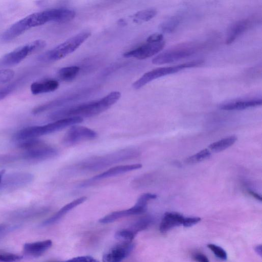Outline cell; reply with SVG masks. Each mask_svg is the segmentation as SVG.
<instances>
[{
    "mask_svg": "<svg viewBox=\"0 0 262 262\" xmlns=\"http://www.w3.org/2000/svg\"><path fill=\"white\" fill-rule=\"evenodd\" d=\"M121 93L113 91L98 100L83 103L55 111L49 116L53 121L74 117H90L99 114L109 108L120 99Z\"/></svg>",
    "mask_w": 262,
    "mask_h": 262,
    "instance_id": "1",
    "label": "cell"
},
{
    "mask_svg": "<svg viewBox=\"0 0 262 262\" xmlns=\"http://www.w3.org/2000/svg\"><path fill=\"white\" fill-rule=\"evenodd\" d=\"M137 154L134 149H121L105 155L89 158L74 165L73 168L76 171H97L114 163L132 159Z\"/></svg>",
    "mask_w": 262,
    "mask_h": 262,
    "instance_id": "2",
    "label": "cell"
},
{
    "mask_svg": "<svg viewBox=\"0 0 262 262\" xmlns=\"http://www.w3.org/2000/svg\"><path fill=\"white\" fill-rule=\"evenodd\" d=\"M83 118L79 117L64 118L46 125L24 128L16 132L14 138L20 142L32 139L61 130L70 125L81 123Z\"/></svg>",
    "mask_w": 262,
    "mask_h": 262,
    "instance_id": "3",
    "label": "cell"
},
{
    "mask_svg": "<svg viewBox=\"0 0 262 262\" xmlns=\"http://www.w3.org/2000/svg\"><path fill=\"white\" fill-rule=\"evenodd\" d=\"M91 35L83 31L71 37L62 43L40 55L37 59L41 62L55 61L61 59L75 51Z\"/></svg>",
    "mask_w": 262,
    "mask_h": 262,
    "instance_id": "4",
    "label": "cell"
},
{
    "mask_svg": "<svg viewBox=\"0 0 262 262\" xmlns=\"http://www.w3.org/2000/svg\"><path fill=\"white\" fill-rule=\"evenodd\" d=\"M19 147L24 150L23 157L28 160H45L58 154L56 149L36 138L21 141Z\"/></svg>",
    "mask_w": 262,
    "mask_h": 262,
    "instance_id": "5",
    "label": "cell"
},
{
    "mask_svg": "<svg viewBox=\"0 0 262 262\" xmlns=\"http://www.w3.org/2000/svg\"><path fill=\"white\" fill-rule=\"evenodd\" d=\"M46 46L45 40L37 39L20 46L0 58V67L16 65L28 56L43 49Z\"/></svg>",
    "mask_w": 262,
    "mask_h": 262,
    "instance_id": "6",
    "label": "cell"
},
{
    "mask_svg": "<svg viewBox=\"0 0 262 262\" xmlns=\"http://www.w3.org/2000/svg\"><path fill=\"white\" fill-rule=\"evenodd\" d=\"M203 45L194 43L179 45L159 54L152 60V62L163 64L176 61L193 55Z\"/></svg>",
    "mask_w": 262,
    "mask_h": 262,
    "instance_id": "7",
    "label": "cell"
},
{
    "mask_svg": "<svg viewBox=\"0 0 262 262\" xmlns=\"http://www.w3.org/2000/svg\"><path fill=\"white\" fill-rule=\"evenodd\" d=\"M203 62V60H195L175 66L156 68L145 73L133 84V86L135 89H139L153 80L167 75L177 73L185 68L201 66Z\"/></svg>",
    "mask_w": 262,
    "mask_h": 262,
    "instance_id": "8",
    "label": "cell"
},
{
    "mask_svg": "<svg viewBox=\"0 0 262 262\" xmlns=\"http://www.w3.org/2000/svg\"><path fill=\"white\" fill-rule=\"evenodd\" d=\"M156 198L157 195L155 194L143 193L140 196L135 205L132 207L111 212L100 219L99 222L102 224H108L120 218L142 213L146 211L148 202Z\"/></svg>",
    "mask_w": 262,
    "mask_h": 262,
    "instance_id": "9",
    "label": "cell"
},
{
    "mask_svg": "<svg viewBox=\"0 0 262 262\" xmlns=\"http://www.w3.org/2000/svg\"><path fill=\"white\" fill-rule=\"evenodd\" d=\"M96 137L97 133L93 129L81 125H73L65 134L62 142L66 145H72Z\"/></svg>",
    "mask_w": 262,
    "mask_h": 262,
    "instance_id": "10",
    "label": "cell"
},
{
    "mask_svg": "<svg viewBox=\"0 0 262 262\" xmlns=\"http://www.w3.org/2000/svg\"><path fill=\"white\" fill-rule=\"evenodd\" d=\"M164 40L156 42H147L137 48L124 53L125 57H134L139 59H144L150 57L159 53L165 46Z\"/></svg>",
    "mask_w": 262,
    "mask_h": 262,
    "instance_id": "11",
    "label": "cell"
},
{
    "mask_svg": "<svg viewBox=\"0 0 262 262\" xmlns=\"http://www.w3.org/2000/svg\"><path fill=\"white\" fill-rule=\"evenodd\" d=\"M134 248L130 242H123L109 249L103 255V262H121L127 257Z\"/></svg>",
    "mask_w": 262,
    "mask_h": 262,
    "instance_id": "12",
    "label": "cell"
},
{
    "mask_svg": "<svg viewBox=\"0 0 262 262\" xmlns=\"http://www.w3.org/2000/svg\"><path fill=\"white\" fill-rule=\"evenodd\" d=\"M31 29L26 17H24L12 24L0 36V40L8 42L17 37L27 30Z\"/></svg>",
    "mask_w": 262,
    "mask_h": 262,
    "instance_id": "13",
    "label": "cell"
},
{
    "mask_svg": "<svg viewBox=\"0 0 262 262\" xmlns=\"http://www.w3.org/2000/svg\"><path fill=\"white\" fill-rule=\"evenodd\" d=\"M141 167L142 165L140 164L116 166L92 178V179L89 180V182H85L84 184H82V186L87 185L88 183L92 182V181L115 176L128 171L138 169Z\"/></svg>",
    "mask_w": 262,
    "mask_h": 262,
    "instance_id": "14",
    "label": "cell"
},
{
    "mask_svg": "<svg viewBox=\"0 0 262 262\" xmlns=\"http://www.w3.org/2000/svg\"><path fill=\"white\" fill-rule=\"evenodd\" d=\"M261 104V99H239L229 101L221 104L220 108L224 110H241Z\"/></svg>",
    "mask_w": 262,
    "mask_h": 262,
    "instance_id": "15",
    "label": "cell"
},
{
    "mask_svg": "<svg viewBox=\"0 0 262 262\" xmlns=\"http://www.w3.org/2000/svg\"><path fill=\"white\" fill-rule=\"evenodd\" d=\"M184 217L177 212L165 213L160 225V230L165 233L170 229L182 224Z\"/></svg>",
    "mask_w": 262,
    "mask_h": 262,
    "instance_id": "16",
    "label": "cell"
},
{
    "mask_svg": "<svg viewBox=\"0 0 262 262\" xmlns=\"http://www.w3.org/2000/svg\"><path fill=\"white\" fill-rule=\"evenodd\" d=\"M251 20L245 19L234 23L228 30L226 44L232 43L239 36L244 32L251 25Z\"/></svg>",
    "mask_w": 262,
    "mask_h": 262,
    "instance_id": "17",
    "label": "cell"
},
{
    "mask_svg": "<svg viewBox=\"0 0 262 262\" xmlns=\"http://www.w3.org/2000/svg\"><path fill=\"white\" fill-rule=\"evenodd\" d=\"M86 199L87 198L86 196H83L69 203L68 204L63 206L53 216L44 221L43 225L45 226H47L54 224L59 221L60 219H61L71 210L84 202Z\"/></svg>",
    "mask_w": 262,
    "mask_h": 262,
    "instance_id": "18",
    "label": "cell"
},
{
    "mask_svg": "<svg viewBox=\"0 0 262 262\" xmlns=\"http://www.w3.org/2000/svg\"><path fill=\"white\" fill-rule=\"evenodd\" d=\"M52 245V242L50 239L27 243L24 246V251L27 255L37 257L47 251Z\"/></svg>",
    "mask_w": 262,
    "mask_h": 262,
    "instance_id": "19",
    "label": "cell"
},
{
    "mask_svg": "<svg viewBox=\"0 0 262 262\" xmlns=\"http://www.w3.org/2000/svg\"><path fill=\"white\" fill-rule=\"evenodd\" d=\"M59 86V83L55 80H46L32 83L30 86L31 93L34 95L51 92Z\"/></svg>",
    "mask_w": 262,
    "mask_h": 262,
    "instance_id": "20",
    "label": "cell"
},
{
    "mask_svg": "<svg viewBox=\"0 0 262 262\" xmlns=\"http://www.w3.org/2000/svg\"><path fill=\"white\" fill-rule=\"evenodd\" d=\"M236 140L237 138L235 136L228 137L210 144L209 148L213 152H220L231 146Z\"/></svg>",
    "mask_w": 262,
    "mask_h": 262,
    "instance_id": "21",
    "label": "cell"
},
{
    "mask_svg": "<svg viewBox=\"0 0 262 262\" xmlns=\"http://www.w3.org/2000/svg\"><path fill=\"white\" fill-rule=\"evenodd\" d=\"M79 70V68L77 66L64 67L59 70L58 75L62 80L71 81L76 77Z\"/></svg>",
    "mask_w": 262,
    "mask_h": 262,
    "instance_id": "22",
    "label": "cell"
},
{
    "mask_svg": "<svg viewBox=\"0 0 262 262\" xmlns=\"http://www.w3.org/2000/svg\"><path fill=\"white\" fill-rule=\"evenodd\" d=\"M157 11L154 8H148L137 12L134 15V21L137 23L147 21L154 18Z\"/></svg>",
    "mask_w": 262,
    "mask_h": 262,
    "instance_id": "23",
    "label": "cell"
},
{
    "mask_svg": "<svg viewBox=\"0 0 262 262\" xmlns=\"http://www.w3.org/2000/svg\"><path fill=\"white\" fill-rule=\"evenodd\" d=\"M180 20L178 16H173L162 22L160 25V29L163 32L171 33L177 28Z\"/></svg>",
    "mask_w": 262,
    "mask_h": 262,
    "instance_id": "24",
    "label": "cell"
},
{
    "mask_svg": "<svg viewBox=\"0 0 262 262\" xmlns=\"http://www.w3.org/2000/svg\"><path fill=\"white\" fill-rule=\"evenodd\" d=\"M23 77H20L0 89V101L12 93L22 82Z\"/></svg>",
    "mask_w": 262,
    "mask_h": 262,
    "instance_id": "25",
    "label": "cell"
},
{
    "mask_svg": "<svg viewBox=\"0 0 262 262\" xmlns=\"http://www.w3.org/2000/svg\"><path fill=\"white\" fill-rule=\"evenodd\" d=\"M211 155L209 150L207 148L204 149L198 153L192 155L185 160V163L187 164H194L203 161Z\"/></svg>",
    "mask_w": 262,
    "mask_h": 262,
    "instance_id": "26",
    "label": "cell"
},
{
    "mask_svg": "<svg viewBox=\"0 0 262 262\" xmlns=\"http://www.w3.org/2000/svg\"><path fill=\"white\" fill-rule=\"evenodd\" d=\"M137 234L130 228L118 230L115 233V237L122 242H130Z\"/></svg>",
    "mask_w": 262,
    "mask_h": 262,
    "instance_id": "27",
    "label": "cell"
},
{
    "mask_svg": "<svg viewBox=\"0 0 262 262\" xmlns=\"http://www.w3.org/2000/svg\"><path fill=\"white\" fill-rule=\"evenodd\" d=\"M151 219L149 216L142 217L136 222L130 228L136 234L146 229L150 224Z\"/></svg>",
    "mask_w": 262,
    "mask_h": 262,
    "instance_id": "28",
    "label": "cell"
},
{
    "mask_svg": "<svg viewBox=\"0 0 262 262\" xmlns=\"http://www.w3.org/2000/svg\"><path fill=\"white\" fill-rule=\"evenodd\" d=\"M22 258L19 255L0 252V262H19Z\"/></svg>",
    "mask_w": 262,
    "mask_h": 262,
    "instance_id": "29",
    "label": "cell"
},
{
    "mask_svg": "<svg viewBox=\"0 0 262 262\" xmlns=\"http://www.w3.org/2000/svg\"><path fill=\"white\" fill-rule=\"evenodd\" d=\"M207 247L213 252L214 254L220 259L223 260L227 259V253L222 248L212 244L207 245Z\"/></svg>",
    "mask_w": 262,
    "mask_h": 262,
    "instance_id": "30",
    "label": "cell"
},
{
    "mask_svg": "<svg viewBox=\"0 0 262 262\" xmlns=\"http://www.w3.org/2000/svg\"><path fill=\"white\" fill-rule=\"evenodd\" d=\"M14 72L10 69L0 70V85L7 83L13 78Z\"/></svg>",
    "mask_w": 262,
    "mask_h": 262,
    "instance_id": "31",
    "label": "cell"
},
{
    "mask_svg": "<svg viewBox=\"0 0 262 262\" xmlns=\"http://www.w3.org/2000/svg\"><path fill=\"white\" fill-rule=\"evenodd\" d=\"M62 262H99V261L90 256H81Z\"/></svg>",
    "mask_w": 262,
    "mask_h": 262,
    "instance_id": "32",
    "label": "cell"
},
{
    "mask_svg": "<svg viewBox=\"0 0 262 262\" xmlns=\"http://www.w3.org/2000/svg\"><path fill=\"white\" fill-rule=\"evenodd\" d=\"M201 221V219L199 217H184L182 225L185 227H191Z\"/></svg>",
    "mask_w": 262,
    "mask_h": 262,
    "instance_id": "33",
    "label": "cell"
},
{
    "mask_svg": "<svg viewBox=\"0 0 262 262\" xmlns=\"http://www.w3.org/2000/svg\"><path fill=\"white\" fill-rule=\"evenodd\" d=\"M163 40V36L161 33H154L148 37L146 39L147 42H156Z\"/></svg>",
    "mask_w": 262,
    "mask_h": 262,
    "instance_id": "34",
    "label": "cell"
},
{
    "mask_svg": "<svg viewBox=\"0 0 262 262\" xmlns=\"http://www.w3.org/2000/svg\"><path fill=\"white\" fill-rule=\"evenodd\" d=\"M193 258L197 262H209L207 257L201 253H194Z\"/></svg>",
    "mask_w": 262,
    "mask_h": 262,
    "instance_id": "35",
    "label": "cell"
},
{
    "mask_svg": "<svg viewBox=\"0 0 262 262\" xmlns=\"http://www.w3.org/2000/svg\"><path fill=\"white\" fill-rule=\"evenodd\" d=\"M248 193L251 195H252L253 198H255L256 199H257V200L259 201H261L262 200V198L261 197L260 195H259L258 194H257V193L254 192V191H251V190H249L248 191Z\"/></svg>",
    "mask_w": 262,
    "mask_h": 262,
    "instance_id": "36",
    "label": "cell"
},
{
    "mask_svg": "<svg viewBox=\"0 0 262 262\" xmlns=\"http://www.w3.org/2000/svg\"><path fill=\"white\" fill-rule=\"evenodd\" d=\"M255 252L258 254L260 256L261 255V246L260 245H257L255 248Z\"/></svg>",
    "mask_w": 262,
    "mask_h": 262,
    "instance_id": "37",
    "label": "cell"
},
{
    "mask_svg": "<svg viewBox=\"0 0 262 262\" xmlns=\"http://www.w3.org/2000/svg\"><path fill=\"white\" fill-rule=\"evenodd\" d=\"M117 23L118 25L121 26H125L127 25V23L123 19H120L118 20Z\"/></svg>",
    "mask_w": 262,
    "mask_h": 262,
    "instance_id": "38",
    "label": "cell"
},
{
    "mask_svg": "<svg viewBox=\"0 0 262 262\" xmlns=\"http://www.w3.org/2000/svg\"><path fill=\"white\" fill-rule=\"evenodd\" d=\"M5 173V170H0V183L2 181V178H3V176L4 175Z\"/></svg>",
    "mask_w": 262,
    "mask_h": 262,
    "instance_id": "39",
    "label": "cell"
},
{
    "mask_svg": "<svg viewBox=\"0 0 262 262\" xmlns=\"http://www.w3.org/2000/svg\"><path fill=\"white\" fill-rule=\"evenodd\" d=\"M56 262H62V261H56Z\"/></svg>",
    "mask_w": 262,
    "mask_h": 262,
    "instance_id": "40",
    "label": "cell"
}]
</instances>
